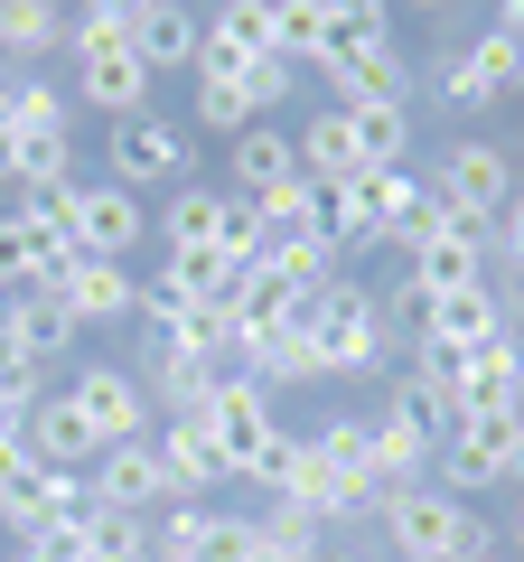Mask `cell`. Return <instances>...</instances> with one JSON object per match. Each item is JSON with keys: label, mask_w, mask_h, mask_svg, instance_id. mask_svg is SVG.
<instances>
[{"label": "cell", "mask_w": 524, "mask_h": 562, "mask_svg": "<svg viewBox=\"0 0 524 562\" xmlns=\"http://www.w3.org/2000/svg\"><path fill=\"white\" fill-rule=\"evenodd\" d=\"M300 338H309L319 384H356V375H375V366L394 357L384 301H375V281H356V272H328L319 291L300 301Z\"/></svg>", "instance_id": "cell-1"}, {"label": "cell", "mask_w": 524, "mask_h": 562, "mask_svg": "<svg viewBox=\"0 0 524 562\" xmlns=\"http://www.w3.org/2000/svg\"><path fill=\"white\" fill-rule=\"evenodd\" d=\"M375 535H384V553H394V562H487V553H505V535L468 497H449L441 479L394 487L384 516H375Z\"/></svg>", "instance_id": "cell-2"}, {"label": "cell", "mask_w": 524, "mask_h": 562, "mask_svg": "<svg viewBox=\"0 0 524 562\" xmlns=\"http://www.w3.org/2000/svg\"><path fill=\"white\" fill-rule=\"evenodd\" d=\"M422 179L441 188V206H449L459 225H487V235H497V216L515 206L524 169H515V150H505V140H487V132H459V140H441V160H431Z\"/></svg>", "instance_id": "cell-3"}, {"label": "cell", "mask_w": 524, "mask_h": 562, "mask_svg": "<svg viewBox=\"0 0 524 562\" xmlns=\"http://www.w3.org/2000/svg\"><path fill=\"white\" fill-rule=\"evenodd\" d=\"M431 94H441L449 113H487V103H515V94H524V38L487 20L468 47H441V57H431Z\"/></svg>", "instance_id": "cell-4"}, {"label": "cell", "mask_w": 524, "mask_h": 562, "mask_svg": "<svg viewBox=\"0 0 524 562\" xmlns=\"http://www.w3.org/2000/svg\"><path fill=\"white\" fill-rule=\"evenodd\" d=\"M103 179H122V188H187L197 179V140L179 132V122H160V113H122L113 132H103Z\"/></svg>", "instance_id": "cell-5"}, {"label": "cell", "mask_w": 524, "mask_h": 562, "mask_svg": "<svg viewBox=\"0 0 524 562\" xmlns=\"http://www.w3.org/2000/svg\"><path fill=\"white\" fill-rule=\"evenodd\" d=\"M66 394H76V413H84V431H94V450H113V441H150V431H160V403H150V384L132 375V366H113V357L76 366V375H66Z\"/></svg>", "instance_id": "cell-6"}, {"label": "cell", "mask_w": 524, "mask_h": 562, "mask_svg": "<svg viewBox=\"0 0 524 562\" xmlns=\"http://www.w3.org/2000/svg\"><path fill=\"white\" fill-rule=\"evenodd\" d=\"M319 85L338 103H422V76L403 66V47L394 38H328V57H319Z\"/></svg>", "instance_id": "cell-7"}, {"label": "cell", "mask_w": 524, "mask_h": 562, "mask_svg": "<svg viewBox=\"0 0 524 562\" xmlns=\"http://www.w3.org/2000/svg\"><path fill=\"white\" fill-rule=\"evenodd\" d=\"M515 403H487V413H468L459 431H449V450H441V469L431 479L449 487V497H487V487H505V469H515Z\"/></svg>", "instance_id": "cell-8"}, {"label": "cell", "mask_w": 524, "mask_h": 562, "mask_svg": "<svg viewBox=\"0 0 524 562\" xmlns=\"http://www.w3.org/2000/svg\"><path fill=\"white\" fill-rule=\"evenodd\" d=\"M84 487H94V506H122V516H160V506H179V479H169V460H160V431H150V441L94 450Z\"/></svg>", "instance_id": "cell-9"}, {"label": "cell", "mask_w": 524, "mask_h": 562, "mask_svg": "<svg viewBox=\"0 0 524 562\" xmlns=\"http://www.w3.org/2000/svg\"><path fill=\"white\" fill-rule=\"evenodd\" d=\"M206 431H216V450L235 460V479H253L272 450H282V413H272V394H262L253 375H225L216 403H206Z\"/></svg>", "instance_id": "cell-10"}, {"label": "cell", "mask_w": 524, "mask_h": 562, "mask_svg": "<svg viewBox=\"0 0 524 562\" xmlns=\"http://www.w3.org/2000/svg\"><path fill=\"white\" fill-rule=\"evenodd\" d=\"M132 244H150V198L122 179H76V254L132 262Z\"/></svg>", "instance_id": "cell-11"}, {"label": "cell", "mask_w": 524, "mask_h": 562, "mask_svg": "<svg viewBox=\"0 0 524 562\" xmlns=\"http://www.w3.org/2000/svg\"><path fill=\"white\" fill-rule=\"evenodd\" d=\"M365 198H375V244H394V254H422L449 225L441 188H431L422 169H365Z\"/></svg>", "instance_id": "cell-12"}, {"label": "cell", "mask_w": 524, "mask_h": 562, "mask_svg": "<svg viewBox=\"0 0 524 562\" xmlns=\"http://www.w3.org/2000/svg\"><path fill=\"white\" fill-rule=\"evenodd\" d=\"M47 291L76 310V328H132L141 319V272L132 262H103V254H76Z\"/></svg>", "instance_id": "cell-13"}, {"label": "cell", "mask_w": 524, "mask_h": 562, "mask_svg": "<svg viewBox=\"0 0 524 562\" xmlns=\"http://www.w3.org/2000/svg\"><path fill=\"white\" fill-rule=\"evenodd\" d=\"M243 525L253 516H225L216 497H179V506L150 516V562H235Z\"/></svg>", "instance_id": "cell-14"}, {"label": "cell", "mask_w": 524, "mask_h": 562, "mask_svg": "<svg viewBox=\"0 0 524 562\" xmlns=\"http://www.w3.org/2000/svg\"><path fill=\"white\" fill-rule=\"evenodd\" d=\"M515 328V281H468V291H449V301H431V328L412 347H441V357H468V347L505 338Z\"/></svg>", "instance_id": "cell-15"}, {"label": "cell", "mask_w": 524, "mask_h": 562, "mask_svg": "<svg viewBox=\"0 0 524 562\" xmlns=\"http://www.w3.org/2000/svg\"><path fill=\"white\" fill-rule=\"evenodd\" d=\"M76 57V103H94L103 122H122V113H150V66L132 57V38H103V47H66Z\"/></svg>", "instance_id": "cell-16"}, {"label": "cell", "mask_w": 524, "mask_h": 562, "mask_svg": "<svg viewBox=\"0 0 524 562\" xmlns=\"http://www.w3.org/2000/svg\"><path fill=\"white\" fill-rule=\"evenodd\" d=\"M291 179H309V169H300V140H291L282 122H253V132L225 140V198L262 206L272 188H291Z\"/></svg>", "instance_id": "cell-17"}, {"label": "cell", "mask_w": 524, "mask_h": 562, "mask_svg": "<svg viewBox=\"0 0 524 562\" xmlns=\"http://www.w3.org/2000/svg\"><path fill=\"white\" fill-rule=\"evenodd\" d=\"M403 272L422 281L431 301H449V291H468V281H497V244H487V225H459V216H449L422 254H403Z\"/></svg>", "instance_id": "cell-18"}, {"label": "cell", "mask_w": 524, "mask_h": 562, "mask_svg": "<svg viewBox=\"0 0 524 562\" xmlns=\"http://www.w3.org/2000/svg\"><path fill=\"white\" fill-rule=\"evenodd\" d=\"M365 441H375L384 487H422L431 469H441V441L412 422V403H403V394H375V413H365Z\"/></svg>", "instance_id": "cell-19"}, {"label": "cell", "mask_w": 524, "mask_h": 562, "mask_svg": "<svg viewBox=\"0 0 524 562\" xmlns=\"http://www.w3.org/2000/svg\"><path fill=\"white\" fill-rule=\"evenodd\" d=\"M197 47H206V10L197 0H150L141 29H132V57L150 76H197Z\"/></svg>", "instance_id": "cell-20"}, {"label": "cell", "mask_w": 524, "mask_h": 562, "mask_svg": "<svg viewBox=\"0 0 524 562\" xmlns=\"http://www.w3.org/2000/svg\"><path fill=\"white\" fill-rule=\"evenodd\" d=\"M235 281H243V262L225 254V244H169L160 272H150V291H169V301H187V310H225Z\"/></svg>", "instance_id": "cell-21"}, {"label": "cell", "mask_w": 524, "mask_h": 562, "mask_svg": "<svg viewBox=\"0 0 524 562\" xmlns=\"http://www.w3.org/2000/svg\"><path fill=\"white\" fill-rule=\"evenodd\" d=\"M160 460H169V479H179V497H225V487H235V460L216 450L206 413H179V422H160Z\"/></svg>", "instance_id": "cell-22"}, {"label": "cell", "mask_w": 524, "mask_h": 562, "mask_svg": "<svg viewBox=\"0 0 524 562\" xmlns=\"http://www.w3.org/2000/svg\"><path fill=\"white\" fill-rule=\"evenodd\" d=\"M10 328H20V366L29 375H57V366H76V310L57 301V291H20L10 301Z\"/></svg>", "instance_id": "cell-23"}, {"label": "cell", "mask_w": 524, "mask_h": 562, "mask_svg": "<svg viewBox=\"0 0 524 562\" xmlns=\"http://www.w3.org/2000/svg\"><path fill=\"white\" fill-rule=\"evenodd\" d=\"M309 235L338 262L365 254V244H375V198H365V179H309Z\"/></svg>", "instance_id": "cell-24"}, {"label": "cell", "mask_w": 524, "mask_h": 562, "mask_svg": "<svg viewBox=\"0 0 524 562\" xmlns=\"http://www.w3.org/2000/svg\"><path fill=\"white\" fill-rule=\"evenodd\" d=\"M66 262H76V244H66V235H38L20 206L0 216V291H10V301H20V291H47Z\"/></svg>", "instance_id": "cell-25"}, {"label": "cell", "mask_w": 524, "mask_h": 562, "mask_svg": "<svg viewBox=\"0 0 524 562\" xmlns=\"http://www.w3.org/2000/svg\"><path fill=\"white\" fill-rule=\"evenodd\" d=\"M235 375H253L262 394H282V384H319L300 319H282V328H243V338H235Z\"/></svg>", "instance_id": "cell-26"}, {"label": "cell", "mask_w": 524, "mask_h": 562, "mask_svg": "<svg viewBox=\"0 0 524 562\" xmlns=\"http://www.w3.org/2000/svg\"><path fill=\"white\" fill-rule=\"evenodd\" d=\"M29 450H38V469H94V431H84V413H76L66 384L38 394V413H29Z\"/></svg>", "instance_id": "cell-27"}, {"label": "cell", "mask_w": 524, "mask_h": 562, "mask_svg": "<svg viewBox=\"0 0 524 562\" xmlns=\"http://www.w3.org/2000/svg\"><path fill=\"white\" fill-rule=\"evenodd\" d=\"M0 57L10 66L66 57V0H0Z\"/></svg>", "instance_id": "cell-28"}, {"label": "cell", "mask_w": 524, "mask_h": 562, "mask_svg": "<svg viewBox=\"0 0 524 562\" xmlns=\"http://www.w3.org/2000/svg\"><path fill=\"white\" fill-rule=\"evenodd\" d=\"M225 188L216 179H187V188H169L160 198V225H150V244H225Z\"/></svg>", "instance_id": "cell-29"}, {"label": "cell", "mask_w": 524, "mask_h": 562, "mask_svg": "<svg viewBox=\"0 0 524 562\" xmlns=\"http://www.w3.org/2000/svg\"><path fill=\"white\" fill-rule=\"evenodd\" d=\"M291 140H300V169H309V179H365V150H356L346 103H319V113H309Z\"/></svg>", "instance_id": "cell-30"}, {"label": "cell", "mask_w": 524, "mask_h": 562, "mask_svg": "<svg viewBox=\"0 0 524 562\" xmlns=\"http://www.w3.org/2000/svg\"><path fill=\"white\" fill-rule=\"evenodd\" d=\"M459 394H468V413H487V403H515V394H524V338H515V328L459 357Z\"/></svg>", "instance_id": "cell-31"}, {"label": "cell", "mask_w": 524, "mask_h": 562, "mask_svg": "<svg viewBox=\"0 0 524 562\" xmlns=\"http://www.w3.org/2000/svg\"><path fill=\"white\" fill-rule=\"evenodd\" d=\"M10 132H76V85L20 66V76H10Z\"/></svg>", "instance_id": "cell-32"}, {"label": "cell", "mask_w": 524, "mask_h": 562, "mask_svg": "<svg viewBox=\"0 0 524 562\" xmlns=\"http://www.w3.org/2000/svg\"><path fill=\"white\" fill-rule=\"evenodd\" d=\"M10 188H76V132H10Z\"/></svg>", "instance_id": "cell-33"}, {"label": "cell", "mask_w": 524, "mask_h": 562, "mask_svg": "<svg viewBox=\"0 0 524 562\" xmlns=\"http://www.w3.org/2000/svg\"><path fill=\"white\" fill-rule=\"evenodd\" d=\"M346 122H356L365 169H403L412 160V103H346Z\"/></svg>", "instance_id": "cell-34"}, {"label": "cell", "mask_w": 524, "mask_h": 562, "mask_svg": "<svg viewBox=\"0 0 524 562\" xmlns=\"http://www.w3.org/2000/svg\"><path fill=\"white\" fill-rule=\"evenodd\" d=\"M76 543H84V562H150V516H122V506H84Z\"/></svg>", "instance_id": "cell-35"}, {"label": "cell", "mask_w": 524, "mask_h": 562, "mask_svg": "<svg viewBox=\"0 0 524 562\" xmlns=\"http://www.w3.org/2000/svg\"><path fill=\"white\" fill-rule=\"evenodd\" d=\"M187 113H197V132H216V140H235V132H253V94H243V66L235 76H197V103H187Z\"/></svg>", "instance_id": "cell-36"}, {"label": "cell", "mask_w": 524, "mask_h": 562, "mask_svg": "<svg viewBox=\"0 0 524 562\" xmlns=\"http://www.w3.org/2000/svg\"><path fill=\"white\" fill-rule=\"evenodd\" d=\"M328 38H338V10L328 0H282V57L291 66H319Z\"/></svg>", "instance_id": "cell-37"}, {"label": "cell", "mask_w": 524, "mask_h": 562, "mask_svg": "<svg viewBox=\"0 0 524 562\" xmlns=\"http://www.w3.org/2000/svg\"><path fill=\"white\" fill-rule=\"evenodd\" d=\"M38 394H47V375H29V366H0V441H20V431H29Z\"/></svg>", "instance_id": "cell-38"}, {"label": "cell", "mask_w": 524, "mask_h": 562, "mask_svg": "<svg viewBox=\"0 0 524 562\" xmlns=\"http://www.w3.org/2000/svg\"><path fill=\"white\" fill-rule=\"evenodd\" d=\"M375 301H384V328H403V338H422V328H431V291H422V281H384V291H375Z\"/></svg>", "instance_id": "cell-39"}, {"label": "cell", "mask_w": 524, "mask_h": 562, "mask_svg": "<svg viewBox=\"0 0 524 562\" xmlns=\"http://www.w3.org/2000/svg\"><path fill=\"white\" fill-rule=\"evenodd\" d=\"M291 85H300V66H291L282 47H272V57H253V66H243V94H253V113H262V103H282Z\"/></svg>", "instance_id": "cell-40"}, {"label": "cell", "mask_w": 524, "mask_h": 562, "mask_svg": "<svg viewBox=\"0 0 524 562\" xmlns=\"http://www.w3.org/2000/svg\"><path fill=\"white\" fill-rule=\"evenodd\" d=\"M346 38H394V0H328Z\"/></svg>", "instance_id": "cell-41"}, {"label": "cell", "mask_w": 524, "mask_h": 562, "mask_svg": "<svg viewBox=\"0 0 524 562\" xmlns=\"http://www.w3.org/2000/svg\"><path fill=\"white\" fill-rule=\"evenodd\" d=\"M487 244H497V272H505V281H524V188H515V206L497 216V235H487Z\"/></svg>", "instance_id": "cell-42"}, {"label": "cell", "mask_w": 524, "mask_h": 562, "mask_svg": "<svg viewBox=\"0 0 524 562\" xmlns=\"http://www.w3.org/2000/svg\"><path fill=\"white\" fill-rule=\"evenodd\" d=\"M300 562H375V543H365V525H328Z\"/></svg>", "instance_id": "cell-43"}, {"label": "cell", "mask_w": 524, "mask_h": 562, "mask_svg": "<svg viewBox=\"0 0 524 562\" xmlns=\"http://www.w3.org/2000/svg\"><path fill=\"white\" fill-rule=\"evenodd\" d=\"M235 562H300V553H291V543H282L272 525L253 516V525H243V543H235Z\"/></svg>", "instance_id": "cell-44"}, {"label": "cell", "mask_w": 524, "mask_h": 562, "mask_svg": "<svg viewBox=\"0 0 524 562\" xmlns=\"http://www.w3.org/2000/svg\"><path fill=\"white\" fill-rule=\"evenodd\" d=\"M10 562H84V543L76 535H29V543H10Z\"/></svg>", "instance_id": "cell-45"}, {"label": "cell", "mask_w": 524, "mask_h": 562, "mask_svg": "<svg viewBox=\"0 0 524 562\" xmlns=\"http://www.w3.org/2000/svg\"><path fill=\"white\" fill-rule=\"evenodd\" d=\"M497 29H515V38H524V0H497Z\"/></svg>", "instance_id": "cell-46"}, {"label": "cell", "mask_w": 524, "mask_h": 562, "mask_svg": "<svg viewBox=\"0 0 524 562\" xmlns=\"http://www.w3.org/2000/svg\"><path fill=\"white\" fill-rule=\"evenodd\" d=\"M394 10H422V20H441V10H449V0H394Z\"/></svg>", "instance_id": "cell-47"}, {"label": "cell", "mask_w": 524, "mask_h": 562, "mask_svg": "<svg viewBox=\"0 0 524 562\" xmlns=\"http://www.w3.org/2000/svg\"><path fill=\"white\" fill-rule=\"evenodd\" d=\"M505 487H524V431H515V469H505Z\"/></svg>", "instance_id": "cell-48"}, {"label": "cell", "mask_w": 524, "mask_h": 562, "mask_svg": "<svg viewBox=\"0 0 524 562\" xmlns=\"http://www.w3.org/2000/svg\"><path fill=\"white\" fill-rule=\"evenodd\" d=\"M0 132H10V76H0Z\"/></svg>", "instance_id": "cell-49"}, {"label": "cell", "mask_w": 524, "mask_h": 562, "mask_svg": "<svg viewBox=\"0 0 524 562\" xmlns=\"http://www.w3.org/2000/svg\"><path fill=\"white\" fill-rule=\"evenodd\" d=\"M505 543H515V553H524V516H515V535H505Z\"/></svg>", "instance_id": "cell-50"}, {"label": "cell", "mask_w": 524, "mask_h": 562, "mask_svg": "<svg viewBox=\"0 0 524 562\" xmlns=\"http://www.w3.org/2000/svg\"><path fill=\"white\" fill-rule=\"evenodd\" d=\"M0 562H10V535H0Z\"/></svg>", "instance_id": "cell-51"}, {"label": "cell", "mask_w": 524, "mask_h": 562, "mask_svg": "<svg viewBox=\"0 0 524 562\" xmlns=\"http://www.w3.org/2000/svg\"><path fill=\"white\" fill-rule=\"evenodd\" d=\"M487 562H515V553H487Z\"/></svg>", "instance_id": "cell-52"}, {"label": "cell", "mask_w": 524, "mask_h": 562, "mask_svg": "<svg viewBox=\"0 0 524 562\" xmlns=\"http://www.w3.org/2000/svg\"><path fill=\"white\" fill-rule=\"evenodd\" d=\"M515 113H524V94H515Z\"/></svg>", "instance_id": "cell-53"}, {"label": "cell", "mask_w": 524, "mask_h": 562, "mask_svg": "<svg viewBox=\"0 0 524 562\" xmlns=\"http://www.w3.org/2000/svg\"><path fill=\"white\" fill-rule=\"evenodd\" d=\"M384 562H394V553H384Z\"/></svg>", "instance_id": "cell-54"}]
</instances>
